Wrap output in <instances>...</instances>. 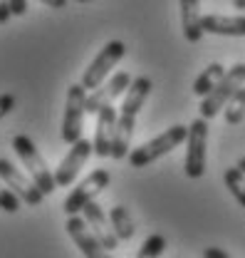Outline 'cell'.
Masks as SVG:
<instances>
[{"label": "cell", "mask_w": 245, "mask_h": 258, "mask_svg": "<svg viewBox=\"0 0 245 258\" xmlns=\"http://www.w3.org/2000/svg\"><path fill=\"white\" fill-rule=\"evenodd\" d=\"M131 75L129 72H117V75H112L109 80H104L97 90H92L90 95H87V114H99L104 107H109V104H114V99L119 95H124L126 90H129V85H131Z\"/></svg>", "instance_id": "cell-10"}, {"label": "cell", "mask_w": 245, "mask_h": 258, "mask_svg": "<svg viewBox=\"0 0 245 258\" xmlns=\"http://www.w3.org/2000/svg\"><path fill=\"white\" fill-rule=\"evenodd\" d=\"M243 85H245V62H238V64H233L230 70H225L223 80L215 85L208 95L201 97V107H198L201 117L203 119H213L218 112L225 109V104L233 97V92L238 87H243Z\"/></svg>", "instance_id": "cell-4"}, {"label": "cell", "mask_w": 245, "mask_h": 258, "mask_svg": "<svg viewBox=\"0 0 245 258\" xmlns=\"http://www.w3.org/2000/svg\"><path fill=\"white\" fill-rule=\"evenodd\" d=\"M151 80L149 77H136L131 80L129 90L124 92V102L117 117V134H114V144H112V157L119 161L126 159L131 152V137H134V127H136V114L144 107L146 97L151 92Z\"/></svg>", "instance_id": "cell-1"}, {"label": "cell", "mask_w": 245, "mask_h": 258, "mask_svg": "<svg viewBox=\"0 0 245 258\" xmlns=\"http://www.w3.org/2000/svg\"><path fill=\"white\" fill-rule=\"evenodd\" d=\"M117 109L109 104L97 114V127H94V142H92V152L104 159L112 157V144H114V134H117Z\"/></svg>", "instance_id": "cell-13"}, {"label": "cell", "mask_w": 245, "mask_h": 258, "mask_svg": "<svg viewBox=\"0 0 245 258\" xmlns=\"http://www.w3.org/2000/svg\"><path fill=\"white\" fill-rule=\"evenodd\" d=\"M0 179L8 184V189H13V191L18 194L28 206H40L42 204L45 194L40 191V186L30 179V174H23L13 161L0 159Z\"/></svg>", "instance_id": "cell-9"}, {"label": "cell", "mask_w": 245, "mask_h": 258, "mask_svg": "<svg viewBox=\"0 0 245 258\" xmlns=\"http://www.w3.org/2000/svg\"><path fill=\"white\" fill-rule=\"evenodd\" d=\"M181 5V30L188 42H201L203 28H201V0H179Z\"/></svg>", "instance_id": "cell-16"}, {"label": "cell", "mask_w": 245, "mask_h": 258, "mask_svg": "<svg viewBox=\"0 0 245 258\" xmlns=\"http://www.w3.org/2000/svg\"><path fill=\"white\" fill-rule=\"evenodd\" d=\"M233 5H235L238 10H245V0H233Z\"/></svg>", "instance_id": "cell-27"}, {"label": "cell", "mask_w": 245, "mask_h": 258, "mask_svg": "<svg viewBox=\"0 0 245 258\" xmlns=\"http://www.w3.org/2000/svg\"><path fill=\"white\" fill-rule=\"evenodd\" d=\"M72 149L67 152V157L60 161V166L55 169V181H57V186L60 189H67V186H72L74 184V179H77V174L82 171V166L87 164V159L92 157V142H87V139H77L74 144H69Z\"/></svg>", "instance_id": "cell-11"}, {"label": "cell", "mask_w": 245, "mask_h": 258, "mask_svg": "<svg viewBox=\"0 0 245 258\" xmlns=\"http://www.w3.org/2000/svg\"><path fill=\"white\" fill-rule=\"evenodd\" d=\"M203 258H233L228 251H223V248H215V246H208V248H203Z\"/></svg>", "instance_id": "cell-24"}, {"label": "cell", "mask_w": 245, "mask_h": 258, "mask_svg": "<svg viewBox=\"0 0 245 258\" xmlns=\"http://www.w3.org/2000/svg\"><path fill=\"white\" fill-rule=\"evenodd\" d=\"M82 216H85L87 226L92 228V233L102 241V246H104L107 251H114L117 243H119V238H117L114 226H112V221H109V214H104V209L97 204V199L90 201V204L82 209Z\"/></svg>", "instance_id": "cell-14"}, {"label": "cell", "mask_w": 245, "mask_h": 258, "mask_svg": "<svg viewBox=\"0 0 245 258\" xmlns=\"http://www.w3.org/2000/svg\"><path fill=\"white\" fill-rule=\"evenodd\" d=\"M186 176L188 179H201L206 174V144H208V119L196 117L188 124L186 137Z\"/></svg>", "instance_id": "cell-7"}, {"label": "cell", "mask_w": 245, "mask_h": 258, "mask_svg": "<svg viewBox=\"0 0 245 258\" xmlns=\"http://www.w3.org/2000/svg\"><path fill=\"white\" fill-rule=\"evenodd\" d=\"M42 5H47V8H55V10H62V8H67V3L69 0H40Z\"/></svg>", "instance_id": "cell-26"}, {"label": "cell", "mask_w": 245, "mask_h": 258, "mask_svg": "<svg viewBox=\"0 0 245 258\" xmlns=\"http://www.w3.org/2000/svg\"><path fill=\"white\" fill-rule=\"evenodd\" d=\"M238 166H240V169H243V171H245V157H243V159H240V161H238Z\"/></svg>", "instance_id": "cell-28"}, {"label": "cell", "mask_w": 245, "mask_h": 258, "mask_svg": "<svg viewBox=\"0 0 245 258\" xmlns=\"http://www.w3.org/2000/svg\"><path fill=\"white\" fill-rule=\"evenodd\" d=\"M87 114V87L82 82H74L67 87V104H64V119H62V142L74 144L82 139Z\"/></svg>", "instance_id": "cell-5"}, {"label": "cell", "mask_w": 245, "mask_h": 258, "mask_svg": "<svg viewBox=\"0 0 245 258\" xmlns=\"http://www.w3.org/2000/svg\"><path fill=\"white\" fill-rule=\"evenodd\" d=\"M13 149H15L18 159L23 161V166L28 169L30 179L40 186V191L45 194V196H50V194L57 189L55 171H50L47 161L42 159L40 149L35 147V142H32L28 134H18V137H13Z\"/></svg>", "instance_id": "cell-2"}, {"label": "cell", "mask_w": 245, "mask_h": 258, "mask_svg": "<svg viewBox=\"0 0 245 258\" xmlns=\"http://www.w3.org/2000/svg\"><path fill=\"white\" fill-rule=\"evenodd\" d=\"M164 251H166V238H164L161 233H151V236L141 243L136 258H161Z\"/></svg>", "instance_id": "cell-21"}, {"label": "cell", "mask_w": 245, "mask_h": 258, "mask_svg": "<svg viewBox=\"0 0 245 258\" xmlns=\"http://www.w3.org/2000/svg\"><path fill=\"white\" fill-rule=\"evenodd\" d=\"M77 3H94V0H77Z\"/></svg>", "instance_id": "cell-29"}, {"label": "cell", "mask_w": 245, "mask_h": 258, "mask_svg": "<svg viewBox=\"0 0 245 258\" xmlns=\"http://www.w3.org/2000/svg\"><path fill=\"white\" fill-rule=\"evenodd\" d=\"M10 18H13V13H10V3H8V0H0V25H5Z\"/></svg>", "instance_id": "cell-25"}, {"label": "cell", "mask_w": 245, "mask_h": 258, "mask_svg": "<svg viewBox=\"0 0 245 258\" xmlns=\"http://www.w3.org/2000/svg\"><path fill=\"white\" fill-rule=\"evenodd\" d=\"M203 32L223 35V37H245V15H203L201 18Z\"/></svg>", "instance_id": "cell-15"}, {"label": "cell", "mask_w": 245, "mask_h": 258, "mask_svg": "<svg viewBox=\"0 0 245 258\" xmlns=\"http://www.w3.org/2000/svg\"><path fill=\"white\" fill-rule=\"evenodd\" d=\"M223 117H225V122L228 124H240L245 117V85L243 87H238L233 97L228 99V104H225V109H223Z\"/></svg>", "instance_id": "cell-20"}, {"label": "cell", "mask_w": 245, "mask_h": 258, "mask_svg": "<svg viewBox=\"0 0 245 258\" xmlns=\"http://www.w3.org/2000/svg\"><path fill=\"white\" fill-rule=\"evenodd\" d=\"M109 181H112V174H109L107 169H94L92 174L85 176V179L69 191V196L64 199V204H62L64 214H67V216L82 214V209L104 191V189L109 186Z\"/></svg>", "instance_id": "cell-6"}, {"label": "cell", "mask_w": 245, "mask_h": 258, "mask_svg": "<svg viewBox=\"0 0 245 258\" xmlns=\"http://www.w3.org/2000/svg\"><path fill=\"white\" fill-rule=\"evenodd\" d=\"M64 228H67L69 238L74 241V246L82 251L85 258H112L109 251L102 246V241L92 233V228L87 226L85 216H79V214H77V216H67Z\"/></svg>", "instance_id": "cell-12"}, {"label": "cell", "mask_w": 245, "mask_h": 258, "mask_svg": "<svg viewBox=\"0 0 245 258\" xmlns=\"http://www.w3.org/2000/svg\"><path fill=\"white\" fill-rule=\"evenodd\" d=\"M223 75H225V67H223L220 62H211L201 75H198V77H196V82H193V95L206 97L215 85L223 80Z\"/></svg>", "instance_id": "cell-18"}, {"label": "cell", "mask_w": 245, "mask_h": 258, "mask_svg": "<svg viewBox=\"0 0 245 258\" xmlns=\"http://www.w3.org/2000/svg\"><path fill=\"white\" fill-rule=\"evenodd\" d=\"M15 102H18V99H15V95H10V92H3V95H0V119L8 117V114L15 109Z\"/></svg>", "instance_id": "cell-23"}, {"label": "cell", "mask_w": 245, "mask_h": 258, "mask_svg": "<svg viewBox=\"0 0 245 258\" xmlns=\"http://www.w3.org/2000/svg\"><path fill=\"white\" fill-rule=\"evenodd\" d=\"M223 181H225L228 191L235 196V201L245 209V171L243 169H240V166H230V169H225Z\"/></svg>", "instance_id": "cell-19"}, {"label": "cell", "mask_w": 245, "mask_h": 258, "mask_svg": "<svg viewBox=\"0 0 245 258\" xmlns=\"http://www.w3.org/2000/svg\"><path fill=\"white\" fill-rule=\"evenodd\" d=\"M109 221L114 226V233H117L119 241L134 238L136 224H134V219H131V214H129L126 206H122V204H119V206H112V209H109Z\"/></svg>", "instance_id": "cell-17"}, {"label": "cell", "mask_w": 245, "mask_h": 258, "mask_svg": "<svg viewBox=\"0 0 245 258\" xmlns=\"http://www.w3.org/2000/svg\"><path fill=\"white\" fill-rule=\"evenodd\" d=\"M124 52H126V47H124L122 40H109L99 52H97V57L92 60V64L85 70V75H82V85L87 87V90H97L107 77H109V72L117 67V62L124 57Z\"/></svg>", "instance_id": "cell-8"}, {"label": "cell", "mask_w": 245, "mask_h": 258, "mask_svg": "<svg viewBox=\"0 0 245 258\" xmlns=\"http://www.w3.org/2000/svg\"><path fill=\"white\" fill-rule=\"evenodd\" d=\"M20 204H23V199L13 191V189L0 186V209H3L5 214H18V211H20Z\"/></svg>", "instance_id": "cell-22"}, {"label": "cell", "mask_w": 245, "mask_h": 258, "mask_svg": "<svg viewBox=\"0 0 245 258\" xmlns=\"http://www.w3.org/2000/svg\"><path fill=\"white\" fill-rule=\"evenodd\" d=\"M186 137H188V127L174 124V127H169L166 132H161L158 137H153L151 142H146V144L131 149L126 159H129V164H131L134 169H144V166L153 164L156 159L166 157L171 149H176L181 142H186Z\"/></svg>", "instance_id": "cell-3"}]
</instances>
